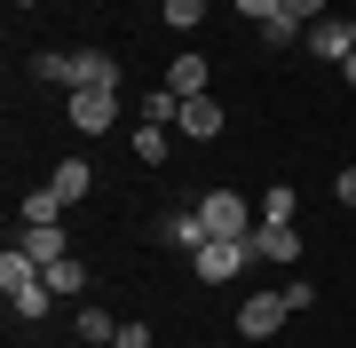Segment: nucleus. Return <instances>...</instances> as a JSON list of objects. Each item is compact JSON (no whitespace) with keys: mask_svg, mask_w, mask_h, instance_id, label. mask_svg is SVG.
I'll use <instances>...</instances> for the list:
<instances>
[{"mask_svg":"<svg viewBox=\"0 0 356 348\" xmlns=\"http://www.w3.org/2000/svg\"><path fill=\"white\" fill-rule=\"evenodd\" d=\"M198 222H206V238H245V230H254V198H238V190H206L198 198Z\"/></svg>","mask_w":356,"mask_h":348,"instance_id":"obj_1","label":"nucleus"},{"mask_svg":"<svg viewBox=\"0 0 356 348\" xmlns=\"http://www.w3.org/2000/svg\"><path fill=\"white\" fill-rule=\"evenodd\" d=\"M245 261H254V245H245V238H206L198 254H191V270H198V285H229Z\"/></svg>","mask_w":356,"mask_h":348,"instance_id":"obj_2","label":"nucleus"},{"mask_svg":"<svg viewBox=\"0 0 356 348\" xmlns=\"http://www.w3.org/2000/svg\"><path fill=\"white\" fill-rule=\"evenodd\" d=\"M64 119H72L79 135H111V127H119V88H72Z\"/></svg>","mask_w":356,"mask_h":348,"instance_id":"obj_3","label":"nucleus"},{"mask_svg":"<svg viewBox=\"0 0 356 348\" xmlns=\"http://www.w3.org/2000/svg\"><path fill=\"white\" fill-rule=\"evenodd\" d=\"M285 317H293V301H285V293H245V301H238V333H245V340L285 333Z\"/></svg>","mask_w":356,"mask_h":348,"instance_id":"obj_4","label":"nucleus"},{"mask_svg":"<svg viewBox=\"0 0 356 348\" xmlns=\"http://www.w3.org/2000/svg\"><path fill=\"white\" fill-rule=\"evenodd\" d=\"M301 48H309V56H325V64H348V56H356V24H348V16H317Z\"/></svg>","mask_w":356,"mask_h":348,"instance_id":"obj_5","label":"nucleus"},{"mask_svg":"<svg viewBox=\"0 0 356 348\" xmlns=\"http://www.w3.org/2000/svg\"><path fill=\"white\" fill-rule=\"evenodd\" d=\"M245 245H254V261H301V230L293 222H254Z\"/></svg>","mask_w":356,"mask_h":348,"instance_id":"obj_6","label":"nucleus"},{"mask_svg":"<svg viewBox=\"0 0 356 348\" xmlns=\"http://www.w3.org/2000/svg\"><path fill=\"white\" fill-rule=\"evenodd\" d=\"M151 238L166 245V254H198V245H206V222H198V206H182V214H166Z\"/></svg>","mask_w":356,"mask_h":348,"instance_id":"obj_7","label":"nucleus"},{"mask_svg":"<svg viewBox=\"0 0 356 348\" xmlns=\"http://www.w3.org/2000/svg\"><path fill=\"white\" fill-rule=\"evenodd\" d=\"M72 88H119V56L111 48H79L72 56Z\"/></svg>","mask_w":356,"mask_h":348,"instance_id":"obj_8","label":"nucleus"},{"mask_svg":"<svg viewBox=\"0 0 356 348\" xmlns=\"http://www.w3.org/2000/svg\"><path fill=\"white\" fill-rule=\"evenodd\" d=\"M48 190L64 198V206H79V198L95 190V167H88V158H64V167H48Z\"/></svg>","mask_w":356,"mask_h":348,"instance_id":"obj_9","label":"nucleus"},{"mask_svg":"<svg viewBox=\"0 0 356 348\" xmlns=\"http://www.w3.org/2000/svg\"><path fill=\"white\" fill-rule=\"evenodd\" d=\"M175 127L191 135V142H214V135H222V103H214V95H191V103H182V119H175Z\"/></svg>","mask_w":356,"mask_h":348,"instance_id":"obj_10","label":"nucleus"},{"mask_svg":"<svg viewBox=\"0 0 356 348\" xmlns=\"http://www.w3.org/2000/svg\"><path fill=\"white\" fill-rule=\"evenodd\" d=\"M16 245H24V254L40 261V270H48V261H64V254H72V238H64V222H48V230H24V238H16Z\"/></svg>","mask_w":356,"mask_h":348,"instance_id":"obj_11","label":"nucleus"},{"mask_svg":"<svg viewBox=\"0 0 356 348\" xmlns=\"http://www.w3.org/2000/svg\"><path fill=\"white\" fill-rule=\"evenodd\" d=\"M40 277H48V293H56V301L88 293V261H79V254H64V261H48V270H40Z\"/></svg>","mask_w":356,"mask_h":348,"instance_id":"obj_12","label":"nucleus"},{"mask_svg":"<svg viewBox=\"0 0 356 348\" xmlns=\"http://www.w3.org/2000/svg\"><path fill=\"white\" fill-rule=\"evenodd\" d=\"M24 285H40V261L24 245H8V254H0V293H24Z\"/></svg>","mask_w":356,"mask_h":348,"instance_id":"obj_13","label":"nucleus"},{"mask_svg":"<svg viewBox=\"0 0 356 348\" xmlns=\"http://www.w3.org/2000/svg\"><path fill=\"white\" fill-rule=\"evenodd\" d=\"M166 88H175L182 103H191V95H206V56H175V64H166Z\"/></svg>","mask_w":356,"mask_h":348,"instance_id":"obj_14","label":"nucleus"},{"mask_svg":"<svg viewBox=\"0 0 356 348\" xmlns=\"http://www.w3.org/2000/svg\"><path fill=\"white\" fill-rule=\"evenodd\" d=\"M48 222H64V198L40 182V190H24V230H48Z\"/></svg>","mask_w":356,"mask_h":348,"instance_id":"obj_15","label":"nucleus"},{"mask_svg":"<svg viewBox=\"0 0 356 348\" xmlns=\"http://www.w3.org/2000/svg\"><path fill=\"white\" fill-rule=\"evenodd\" d=\"M8 309L24 317V324H40V317L56 309V293H48V277H40V285H24V293H8Z\"/></svg>","mask_w":356,"mask_h":348,"instance_id":"obj_16","label":"nucleus"},{"mask_svg":"<svg viewBox=\"0 0 356 348\" xmlns=\"http://www.w3.org/2000/svg\"><path fill=\"white\" fill-rule=\"evenodd\" d=\"M293 206H301V198H293V182H269V190L254 198V214H261V222H293Z\"/></svg>","mask_w":356,"mask_h":348,"instance_id":"obj_17","label":"nucleus"},{"mask_svg":"<svg viewBox=\"0 0 356 348\" xmlns=\"http://www.w3.org/2000/svg\"><path fill=\"white\" fill-rule=\"evenodd\" d=\"M32 79H48V88H72V56H64V48H40V56H32Z\"/></svg>","mask_w":356,"mask_h":348,"instance_id":"obj_18","label":"nucleus"},{"mask_svg":"<svg viewBox=\"0 0 356 348\" xmlns=\"http://www.w3.org/2000/svg\"><path fill=\"white\" fill-rule=\"evenodd\" d=\"M159 16H166L175 32H198V24H206V0H159Z\"/></svg>","mask_w":356,"mask_h":348,"instance_id":"obj_19","label":"nucleus"},{"mask_svg":"<svg viewBox=\"0 0 356 348\" xmlns=\"http://www.w3.org/2000/svg\"><path fill=\"white\" fill-rule=\"evenodd\" d=\"M309 40V24H293V16H269L261 24V48H301Z\"/></svg>","mask_w":356,"mask_h":348,"instance_id":"obj_20","label":"nucleus"},{"mask_svg":"<svg viewBox=\"0 0 356 348\" xmlns=\"http://www.w3.org/2000/svg\"><path fill=\"white\" fill-rule=\"evenodd\" d=\"M79 340H88V348H95V340H119V324L103 317L95 301H79Z\"/></svg>","mask_w":356,"mask_h":348,"instance_id":"obj_21","label":"nucleus"},{"mask_svg":"<svg viewBox=\"0 0 356 348\" xmlns=\"http://www.w3.org/2000/svg\"><path fill=\"white\" fill-rule=\"evenodd\" d=\"M135 167H166V127H135Z\"/></svg>","mask_w":356,"mask_h":348,"instance_id":"obj_22","label":"nucleus"},{"mask_svg":"<svg viewBox=\"0 0 356 348\" xmlns=\"http://www.w3.org/2000/svg\"><path fill=\"white\" fill-rule=\"evenodd\" d=\"M277 293L293 301V317H301V309H317V285H309V277H293V285H277Z\"/></svg>","mask_w":356,"mask_h":348,"instance_id":"obj_23","label":"nucleus"},{"mask_svg":"<svg viewBox=\"0 0 356 348\" xmlns=\"http://www.w3.org/2000/svg\"><path fill=\"white\" fill-rule=\"evenodd\" d=\"M238 16L245 24H269V16H285V0H238Z\"/></svg>","mask_w":356,"mask_h":348,"instance_id":"obj_24","label":"nucleus"},{"mask_svg":"<svg viewBox=\"0 0 356 348\" xmlns=\"http://www.w3.org/2000/svg\"><path fill=\"white\" fill-rule=\"evenodd\" d=\"M285 16H293V24H317V16H332V8H325V0H285Z\"/></svg>","mask_w":356,"mask_h":348,"instance_id":"obj_25","label":"nucleus"},{"mask_svg":"<svg viewBox=\"0 0 356 348\" xmlns=\"http://www.w3.org/2000/svg\"><path fill=\"white\" fill-rule=\"evenodd\" d=\"M119 348H151V324H143V317H127V324H119Z\"/></svg>","mask_w":356,"mask_h":348,"instance_id":"obj_26","label":"nucleus"},{"mask_svg":"<svg viewBox=\"0 0 356 348\" xmlns=\"http://www.w3.org/2000/svg\"><path fill=\"white\" fill-rule=\"evenodd\" d=\"M332 198H341V206L356 214V167H341V174H332Z\"/></svg>","mask_w":356,"mask_h":348,"instance_id":"obj_27","label":"nucleus"},{"mask_svg":"<svg viewBox=\"0 0 356 348\" xmlns=\"http://www.w3.org/2000/svg\"><path fill=\"white\" fill-rule=\"evenodd\" d=\"M341 79H348V88H356V56H348V64H341Z\"/></svg>","mask_w":356,"mask_h":348,"instance_id":"obj_28","label":"nucleus"},{"mask_svg":"<svg viewBox=\"0 0 356 348\" xmlns=\"http://www.w3.org/2000/svg\"><path fill=\"white\" fill-rule=\"evenodd\" d=\"M95 348H119V340H95Z\"/></svg>","mask_w":356,"mask_h":348,"instance_id":"obj_29","label":"nucleus"},{"mask_svg":"<svg viewBox=\"0 0 356 348\" xmlns=\"http://www.w3.org/2000/svg\"><path fill=\"white\" fill-rule=\"evenodd\" d=\"M348 24H356V16H348Z\"/></svg>","mask_w":356,"mask_h":348,"instance_id":"obj_30","label":"nucleus"}]
</instances>
